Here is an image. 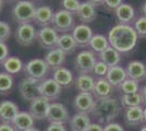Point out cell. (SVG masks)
<instances>
[{
	"mask_svg": "<svg viewBox=\"0 0 146 131\" xmlns=\"http://www.w3.org/2000/svg\"><path fill=\"white\" fill-rule=\"evenodd\" d=\"M109 46L120 54H128L136 46L139 36L132 25L117 24L108 33Z\"/></svg>",
	"mask_w": 146,
	"mask_h": 131,
	"instance_id": "6da1fadb",
	"label": "cell"
},
{
	"mask_svg": "<svg viewBox=\"0 0 146 131\" xmlns=\"http://www.w3.org/2000/svg\"><path fill=\"white\" fill-rule=\"evenodd\" d=\"M121 104L115 97H108L103 100H95L92 110V116L98 121V124H110L120 115Z\"/></svg>",
	"mask_w": 146,
	"mask_h": 131,
	"instance_id": "7a4b0ae2",
	"label": "cell"
},
{
	"mask_svg": "<svg viewBox=\"0 0 146 131\" xmlns=\"http://www.w3.org/2000/svg\"><path fill=\"white\" fill-rule=\"evenodd\" d=\"M36 7L32 1L22 0L17 2L12 9V17L19 24H31L35 17Z\"/></svg>",
	"mask_w": 146,
	"mask_h": 131,
	"instance_id": "3957f363",
	"label": "cell"
},
{
	"mask_svg": "<svg viewBox=\"0 0 146 131\" xmlns=\"http://www.w3.org/2000/svg\"><path fill=\"white\" fill-rule=\"evenodd\" d=\"M51 24H52V29L57 33L60 32L62 34H66V33L72 31L74 29L73 14L63 10V9L58 10L57 12L54 13Z\"/></svg>",
	"mask_w": 146,
	"mask_h": 131,
	"instance_id": "277c9868",
	"label": "cell"
},
{
	"mask_svg": "<svg viewBox=\"0 0 146 131\" xmlns=\"http://www.w3.org/2000/svg\"><path fill=\"white\" fill-rule=\"evenodd\" d=\"M96 61V54H94L92 50H82L75 57L74 66L76 71L81 74H90L93 72Z\"/></svg>",
	"mask_w": 146,
	"mask_h": 131,
	"instance_id": "5b68a950",
	"label": "cell"
},
{
	"mask_svg": "<svg viewBox=\"0 0 146 131\" xmlns=\"http://www.w3.org/2000/svg\"><path fill=\"white\" fill-rule=\"evenodd\" d=\"M24 71L27 76L42 82L44 81V79L48 73L49 67L44 59L35 58V59L30 60L26 63V66H24Z\"/></svg>",
	"mask_w": 146,
	"mask_h": 131,
	"instance_id": "8992f818",
	"label": "cell"
},
{
	"mask_svg": "<svg viewBox=\"0 0 146 131\" xmlns=\"http://www.w3.org/2000/svg\"><path fill=\"white\" fill-rule=\"evenodd\" d=\"M39 83L40 82L32 79L30 76L24 78L19 84V91L23 100L32 102L37 96H39Z\"/></svg>",
	"mask_w": 146,
	"mask_h": 131,
	"instance_id": "52a82bcc",
	"label": "cell"
},
{
	"mask_svg": "<svg viewBox=\"0 0 146 131\" xmlns=\"http://www.w3.org/2000/svg\"><path fill=\"white\" fill-rule=\"evenodd\" d=\"M36 39L43 48L52 50L57 48V43H58V39H59V35L51 26H46V27H42L39 31L37 32Z\"/></svg>",
	"mask_w": 146,
	"mask_h": 131,
	"instance_id": "ba28073f",
	"label": "cell"
},
{
	"mask_svg": "<svg viewBox=\"0 0 146 131\" xmlns=\"http://www.w3.org/2000/svg\"><path fill=\"white\" fill-rule=\"evenodd\" d=\"M37 38V31L34 25L21 24L15 31V39L22 46H30Z\"/></svg>",
	"mask_w": 146,
	"mask_h": 131,
	"instance_id": "9c48e42d",
	"label": "cell"
},
{
	"mask_svg": "<svg viewBox=\"0 0 146 131\" xmlns=\"http://www.w3.org/2000/svg\"><path fill=\"white\" fill-rule=\"evenodd\" d=\"M50 124H64L69 121V112L67 107L61 103H50L47 117Z\"/></svg>",
	"mask_w": 146,
	"mask_h": 131,
	"instance_id": "30bf717a",
	"label": "cell"
},
{
	"mask_svg": "<svg viewBox=\"0 0 146 131\" xmlns=\"http://www.w3.org/2000/svg\"><path fill=\"white\" fill-rule=\"evenodd\" d=\"M61 92H62V87L52 78L46 79L39 83V95L47 98L49 102L59 98Z\"/></svg>",
	"mask_w": 146,
	"mask_h": 131,
	"instance_id": "8fae6325",
	"label": "cell"
},
{
	"mask_svg": "<svg viewBox=\"0 0 146 131\" xmlns=\"http://www.w3.org/2000/svg\"><path fill=\"white\" fill-rule=\"evenodd\" d=\"M49 106H50V102L47 98H45L43 96H37L36 98L31 102L30 105V114L31 116L34 118V120H42L46 119L47 117V112H48Z\"/></svg>",
	"mask_w": 146,
	"mask_h": 131,
	"instance_id": "7c38bea8",
	"label": "cell"
},
{
	"mask_svg": "<svg viewBox=\"0 0 146 131\" xmlns=\"http://www.w3.org/2000/svg\"><path fill=\"white\" fill-rule=\"evenodd\" d=\"M93 31L87 24H79L74 26L72 30V36L79 47H87L90 45L92 37H93Z\"/></svg>",
	"mask_w": 146,
	"mask_h": 131,
	"instance_id": "4fadbf2b",
	"label": "cell"
},
{
	"mask_svg": "<svg viewBox=\"0 0 146 131\" xmlns=\"http://www.w3.org/2000/svg\"><path fill=\"white\" fill-rule=\"evenodd\" d=\"M74 108L78 112L91 114L95 104V98L92 93H79L74 97Z\"/></svg>",
	"mask_w": 146,
	"mask_h": 131,
	"instance_id": "5bb4252c",
	"label": "cell"
},
{
	"mask_svg": "<svg viewBox=\"0 0 146 131\" xmlns=\"http://www.w3.org/2000/svg\"><path fill=\"white\" fill-rule=\"evenodd\" d=\"M19 112V106L12 100H3L0 103V120L2 122L11 124Z\"/></svg>",
	"mask_w": 146,
	"mask_h": 131,
	"instance_id": "9a60e30c",
	"label": "cell"
},
{
	"mask_svg": "<svg viewBox=\"0 0 146 131\" xmlns=\"http://www.w3.org/2000/svg\"><path fill=\"white\" fill-rule=\"evenodd\" d=\"M129 79L136 82H142L146 79V65L139 60H133L128 63L125 69Z\"/></svg>",
	"mask_w": 146,
	"mask_h": 131,
	"instance_id": "2e32d148",
	"label": "cell"
},
{
	"mask_svg": "<svg viewBox=\"0 0 146 131\" xmlns=\"http://www.w3.org/2000/svg\"><path fill=\"white\" fill-rule=\"evenodd\" d=\"M124 122L131 127H136L144 122V110L143 107H131L125 108L123 114Z\"/></svg>",
	"mask_w": 146,
	"mask_h": 131,
	"instance_id": "e0dca14e",
	"label": "cell"
},
{
	"mask_svg": "<svg viewBox=\"0 0 146 131\" xmlns=\"http://www.w3.org/2000/svg\"><path fill=\"white\" fill-rule=\"evenodd\" d=\"M105 79L109 82V84L112 87H119L124 80L128 79V75H127L125 69L123 67L115 66V67H110Z\"/></svg>",
	"mask_w": 146,
	"mask_h": 131,
	"instance_id": "ac0fdd59",
	"label": "cell"
},
{
	"mask_svg": "<svg viewBox=\"0 0 146 131\" xmlns=\"http://www.w3.org/2000/svg\"><path fill=\"white\" fill-rule=\"evenodd\" d=\"M115 14L119 24L131 25V23H133L135 19V10L129 3H122L115 11Z\"/></svg>",
	"mask_w": 146,
	"mask_h": 131,
	"instance_id": "d6986e66",
	"label": "cell"
},
{
	"mask_svg": "<svg viewBox=\"0 0 146 131\" xmlns=\"http://www.w3.org/2000/svg\"><path fill=\"white\" fill-rule=\"evenodd\" d=\"M113 92V87L109 84L105 78H100L95 81V85L93 88V96L96 100H103V98H108L111 97V94Z\"/></svg>",
	"mask_w": 146,
	"mask_h": 131,
	"instance_id": "ffe728a7",
	"label": "cell"
},
{
	"mask_svg": "<svg viewBox=\"0 0 146 131\" xmlns=\"http://www.w3.org/2000/svg\"><path fill=\"white\" fill-rule=\"evenodd\" d=\"M15 131H29L34 128V118L30 112H20L11 122Z\"/></svg>",
	"mask_w": 146,
	"mask_h": 131,
	"instance_id": "44dd1931",
	"label": "cell"
},
{
	"mask_svg": "<svg viewBox=\"0 0 146 131\" xmlns=\"http://www.w3.org/2000/svg\"><path fill=\"white\" fill-rule=\"evenodd\" d=\"M76 15L82 22V24H88L97 18V11L95 7L92 6L88 1H85L81 3L79 10L76 12Z\"/></svg>",
	"mask_w": 146,
	"mask_h": 131,
	"instance_id": "7402d4cb",
	"label": "cell"
},
{
	"mask_svg": "<svg viewBox=\"0 0 146 131\" xmlns=\"http://www.w3.org/2000/svg\"><path fill=\"white\" fill-rule=\"evenodd\" d=\"M54 11L52 9L48 6H40L36 8L35 11V17H34V22L37 25L42 26V27H46L51 24L52 21V17H54Z\"/></svg>",
	"mask_w": 146,
	"mask_h": 131,
	"instance_id": "603a6c76",
	"label": "cell"
},
{
	"mask_svg": "<svg viewBox=\"0 0 146 131\" xmlns=\"http://www.w3.org/2000/svg\"><path fill=\"white\" fill-rule=\"evenodd\" d=\"M91 124L90 116L87 114H82V112H76L69 120L71 131H86Z\"/></svg>",
	"mask_w": 146,
	"mask_h": 131,
	"instance_id": "cb8c5ba5",
	"label": "cell"
},
{
	"mask_svg": "<svg viewBox=\"0 0 146 131\" xmlns=\"http://www.w3.org/2000/svg\"><path fill=\"white\" fill-rule=\"evenodd\" d=\"M66 56L67 55L63 51H61L58 48H55L52 50H49L48 53L46 54L44 60L48 65L49 68H52L55 70L57 68L62 67V65L66 63V58H67Z\"/></svg>",
	"mask_w": 146,
	"mask_h": 131,
	"instance_id": "d4e9b609",
	"label": "cell"
},
{
	"mask_svg": "<svg viewBox=\"0 0 146 131\" xmlns=\"http://www.w3.org/2000/svg\"><path fill=\"white\" fill-rule=\"evenodd\" d=\"M99 60L106 63L108 67H115L119 66V63L121 61V54L119 51H117L115 48H112L111 46H108L103 53H100L99 55Z\"/></svg>",
	"mask_w": 146,
	"mask_h": 131,
	"instance_id": "484cf974",
	"label": "cell"
},
{
	"mask_svg": "<svg viewBox=\"0 0 146 131\" xmlns=\"http://www.w3.org/2000/svg\"><path fill=\"white\" fill-rule=\"evenodd\" d=\"M52 79L55 80L61 87H68L73 83L72 72L66 67H60L54 70Z\"/></svg>",
	"mask_w": 146,
	"mask_h": 131,
	"instance_id": "4316f807",
	"label": "cell"
},
{
	"mask_svg": "<svg viewBox=\"0 0 146 131\" xmlns=\"http://www.w3.org/2000/svg\"><path fill=\"white\" fill-rule=\"evenodd\" d=\"M95 85V79L91 74H79L75 79V87L79 93H92Z\"/></svg>",
	"mask_w": 146,
	"mask_h": 131,
	"instance_id": "83f0119b",
	"label": "cell"
},
{
	"mask_svg": "<svg viewBox=\"0 0 146 131\" xmlns=\"http://www.w3.org/2000/svg\"><path fill=\"white\" fill-rule=\"evenodd\" d=\"M78 45L75 43L74 38H73L72 34L70 33H66V34H61L57 43V48L63 51L66 55L67 54H71L74 50L76 49Z\"/></svg>",
	"mask_w": 146,
	"mask_h": 131,
	"instance_id": "f1b7e54d",
	"label": "cell"
},
{
	"mask_svg": "<svg viewBox=\"0 0 146 131\" xmlns=\"http://www.w3.org/2000/svg\"><path fill=\"white\" fill-rule=\"evenodd\" d=\"M88 46L92 48V51L94 54H98L99 55L100 53H103L104 50L109 46L108 38L106 37L105 35H102V34L93 35V37H92Z\"/></svg>",
	"mask_w": 146,
	"mask_h": 131,
	"instance_id": "f546056e",
	"label": "cell"
},
{
	"mask_svg": "<svg viewBox=\"0 0 146 131\" xmlns=\"http://www.w3.org/2000/svg\"><path fill=\"white\" fill-rule=\"evenodd\" d=\"M120 104L124 108H131V107L142 106L144 104V102H143V98H142V95L139 92V93L130 94V95L122 94L121 97H120Z\"/></svg>",
	"mask_w": 146,
	"mask_h": 131,
	"instance_id": "4dcf8cb0",
	"label": "cell"
},
{
	"mask_svg": "<svg viewBox=\"0 0 146 131\" xmlns=\"http://www.w3.org/2000/svg\"><path fill=\"white\" fill-rule=\"evenodd\" d=\"M3 69L8 74H17L22 69H23V63L22 60L18 57H8L6 61L2 63Z\"/></svg>",
	"mask_w": 146,
	"mask_h": 131,
	"instance_id": "1f68e13d",
	"label": "cell"
},
{
	"mask_svg": "<svg viewBox=\"0 0 146 131\" xmlns=\"http://www.w3.org/2000/svg\"><path fill=\"white\" fill-rule=\"evenodd\" d=\"M119 88L121 90V92L124 95H130V94H135L140 92V84L139 82L131 80V79H127L124 80L123 83L119 86Z\"/></svg>",
	"mask_w": 146,
	"mask_h": 131,
	"instance_id": "d6a6232c",
	"label": "cell"
},
{
	"mask_svg": "<svg viewBox=\"0 0 146 131\" xmlns=\"http://www.w3.org/2000/svg\"><path fill=\"white\" fill-rule=\"evenodd\" d=\"M13 86L12 75L8 74L7 72L0 73V94H8Z\"/></svg>",
	"mask_w": 146,
	"mask_h": 131,
	"instance_id": "836d02e7",
	"label": "cell"
},
{
	"mask_svg": "<svg viewBox=\"0 0 146 131\" xmlns=\"http://www.w3.org/2000/svg\"><path fill=\"white\" fill-rule=\"evenodd\" d=\"M134 31L136 32L137 36L140 38L146 37V18L145 17H140L134 21Z\"/></svg>",
	"mask_w": 146,
	"mask_h": 131,
	"instance_id": "e575fe53",
	"label": "cell"
},
{
	"mask_svg": "<svg viewBox=\"0 0 146 131\" xmlns=\"http://www.w3.org/2000/svg\"><path fill=\"white\" fill-rule=\"evenodd\" d=\"M61 3H62V7H63V10L72 13V14L73 13L76 14L82 2H80L78 0H63Z\"/></svg>",
	"mask_w": 146,
	"mask_h": 131,
	"instance_id": "d590c367",
	"label": "cell"
},
{
	"mask_svg": "<svg viewBox=\"0 0 146 131\" xmlns=\"http://www.w3.org/2000/svg\"><path fill=\"white\" fill-rule=\"evenodd\" d=\"M108 70H109V67H108L106 63H104L103 61L98 60V61H96L95 66H94L93 73H94L95 75H97V76L103 78V76H106V75H107Z\"/></svg>",
	"mask_w": 146,
	"mask_h": 131,
	"instance_id": "8d00e7d4",
	"label": "cell"
},
{
	"mask_svg": "<svg viewBox=\"0 0 146 131\" xmlns=\"http://www.w3.org/2000/svg\"><path fill=\"white\" fill-rule=\"evenodd\" d=\"M11 36V27L7 22L0 21V42L5 43Z\"/></svg>",
	"mask_w": 146,
	"mask_h": 131,
	"instance_id": "74e56055",
	"label": "cell"
},
{
	"mask_svg": "<svg viewBox=\"0 0 146 131\" xmlns=\"http://www.w3.org/2000/svg\"><path fill=\"white\" fill-rule=\"evenodd\" d=\"M122 3L123 2L121 0H105V1H102V5L106 9V11H108V12H115Z\"/></svg>",
	"mask_w": 146,
	"mask_h": 131,
	"instance_id": "f35d334b",
	"label": "cell"
},
{
	"mask_svg": "<svg viewBox=\"0 0 146 131\" xmlns=\"http://www.w3.org/2000/svg\"><path fill=\"white\" fill-rule=\"evenodd\" d=\"M8 56H9V48H8L7 44L0 42V65H2L6 61Z\"/></svg>",
	"mask_w": 146,
	"mask_h": 131,
	"instance_id": "ab89813d",
	"label": "cell"
},
{
	"mask_svg": "<svg viewBox=\"0 0 146 131\" xmlns=\"http://www.w3.org/2000/svg\"><path fill=\"white\" fill-rule=\"evenodd\" d=\"M103 131H124V129L118 122H110V124L105 125V127L103 128Z\"/></svg>",
	"mask_w": 146,
	"mask_h": 131,
	"instance_id": "60d3db41",
	"label": "cell"
},
{
	"mask_svg": "<svg viewBox=\"0 0 146 131\" xmlns=\"http://www.w3.org/2000/svg\"><path fill=\"white\" fill-rule=\"evenodd\" d=\"M45 131H67V128L62 124H49Z\"/></svg>",
	"mask_w": 146,
	"mask_h": 131,
	"instance_id": "b9f144b4",
	"label": "cell"
},
{
	"mask_svg": "<svg viewBox=\"0 0 146 131\" xmlns=\"http://www.w3.org/2000/svg\"><path fill=\"white\" fill-rule=\"evenodd\" d=\"M0 131H15V129L13 128V126L11 124H0Z\"/></svg>",
	"mask_w": 146,
	"mask_h": 131,
	"instance_id": "7bdbcfd3",
	"label": "cell"
},
{
	"mask_svg": "<svg viewBox=\"0 0 146 131\" xmlns=\"http://www.w3.org/2000/svg\"><path fill=\"white\" fill-rule=\"evenodd\" d=\"M86 131H103V127L99 125V124L94 122V124L90 125V127L86 129Z\"/></svg>",
	"mask_w": 146,
	"mask_h": 131,
	"instance_id": "ee69618b",
	"label": "cell"
},
{
	"mask_svg": "<svg viewBox=\"0 0 146 131\" xmlns=\"http://www.w3.org/2000/svg\"><path fill=\"white\" fill-rule=\"evenodd\" d=\"M140 94L142 95V98H143V102H144V104L146 105V84L140 90Z\"/></svg>",
	"mask_w": 146,
	"mask_h": 131,
	"instance_id": "f6af8a7d",
	"label": "cell"
},
{
	"mask_svg": "<svg viewBox=\"0 0 146 131\" xmlns=\"http://www.w3.org/2000/svg\"><path fill=\"white\" fill-rule=\"evenodd\" d=\"M142 12H143V17L146 18V1L142 5Z\"/></svg>",
	"mask_w": 146,
	"mask_h": 131,
	"instance_id": "bcb514c9",
	"label": "cell"
},
{
	"mask_svg": "<svg viewBox=\"0 0 146 131\" xmlns=\"http://www.w3.org/2000/svg\"><path fill=\"white\" fill-rule=\"evenodd\" d=\"M143 110H144V122H146V106L143 108Z\"/></svg>",
	"mask_w": 146,
	"mask_h": 131,
	"instance_id": "7dc6e473",
	"label": "cell"
},
{
	"mask_svg": "<svg viewBox=\"0 0 146 131\" xmlns=\"http://www.w3.org/2000/svg\"><path fill=\"white\" fill-rule=\"evenodd\" d=\"M2 7H3V1L0 0V12H1V10H2Z\"/></svg>",
	"mask_w": 146,
	"mask_h": 131,
	"instance_id": "c3c4849f",
	"label": "cell"
},
{
	"mask_svg": "<svg viewBox=\"0 0 146 131\" xmlns=\"http://www.w3.org/2000/svg\"><path fill=\"white\" fill-rule=\"evenodd\" d=\"M29 131H39L38 129H36V128H32V129H30Z\"/></svg>",
	"mask_w": 146,
	"mask_h": 131,
	"instance_id": "681fc988",
	"label": "cell"
},
{
	"mask_svg": "<svg viewBox=\"0 0 146 131\" xmlns=\"http://www.w3.org/2000/svg\"><path fill=\"white\" fill-rule=\"evenodd\" d=\"M141 131H146V126H144V127L141 129Z\"/></svg>",
	"mask_w": 146,
	"mask_h": 131,
	"instance_id": "f907efd6",
	"label": "cell"
}]
</instances>
